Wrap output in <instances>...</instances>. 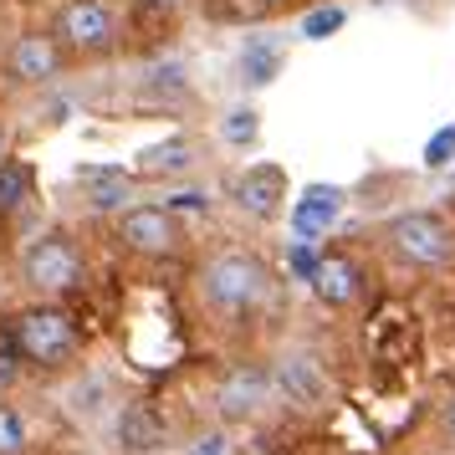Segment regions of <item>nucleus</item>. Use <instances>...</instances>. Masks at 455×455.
Wrapping results in <instances>:
<instances>
[{
	"label": "nucleus",
	"instance_id": "dca6fc26",
	"mask_svg": "<svg viewBox=\"0 0 455 455\" xmlns=\"http://www.w3.org/2000/svg\"><path fill=\"white\" fill-rule=\"evenodd\" d=\"M276 72H282V46L271 42V36H251L246 52H241V77H246V87L276 83Z\"/></svg>",
	"mask_w": 455,
	"mask_h": 455
},
{
	"label": "nucleus",
	"instance_id": "f257e3e1",
	"mask_svg": "<svg viewBox=\"0 0 455 455\" xmlns=\"http://www.w3.org/2000/svg\"><path fill=\"white\" fill-rule=\"evenodd\" d=\"M271 291V276L267 267L246 256V251H220V256H210L205 271H200V297H205L215 312H226V317H241V312H256L267 302Z\"/></svg>",
	"mask_w": 455,
	"mask_h": 455
},
{
	"label": "nucleus",
	"instance_id": "f03ea898",
	"mask_svg": "<svg viewBox=\"0 0 455 455\" xmlns=\"http://www.w3.org/2000/svg\"><path fill=\"white\" fill-rule=\"evenodd\" d=\"M389 251L404 261V267L435 271V267L451 261L455 230L445 226V215H435V210H404V215L389 220Z\"/></svg>",
	"mask_w": 455,
	"mask_h": 455
},
{
	"label": "nucleus",
	"instance_id": "a878e982",
	"mask_svg": "<svg viewBox=\"0 0 455 455\" xmlns=\"http://www.w3.org/2000/svg\"><path fill=\"white\" fill-rule=\"evenodd\" d=\"M0 363H5V358H0ZM5 384H11V369H0V389H5Z\"/></svg>",
	"mask_w": 455,
	"mask_h": 455
},
{
	"label": "nucleus",
	"instance_id": "412c9836",
	"mask_svg": "<svg viewBox=\"0 0 455 455\" xmlns=\"http://www.w3.org/2000/svg\"><path fill=\"white\" fill-rule=\"evenodd\" d=\"M451 159H455V124L451 128H435L430 144H425V164H430V169H445Z\"/></svg>",
	"mask_w": 455,
	"mask_h": 455
},
{
	"label": "nucleus",
	"instance_id": "cd10ccee",
	"mask_svg": "<svg viewBox=\"0 0 455 455\" xmlns=\"http://www.w3.org/2000/svg\"><path fill=\"white\" fill-rule=\"evenodd\" d=\"M0 159H5V139H0Z\"/></svg>",
	"mask_w": 455,
	"mask_h": 455
},
{
	"label": "nucleus",
	"instance_id": "9b49d317",
	"mask_svg": "<svg viewBox=\"0 0 455 455\" xmlns=\"http://www.w3.org/2000/svg\"><path fill=\"white\" fill-rule=\"evenodd\" d=\"M57 67H62V57H57V42L52 36H21V42L11 46V77L26 87H42L57 77Z\"/></svg>",
	"mask_w": 455,
	"mask_h": 455
},
{
	"label": "nucleus",
	"instance_id": "6ab92c4d",
	"mask_svg": "<svg viewBox=\"0 0 455 455\" xmlns=\"http://www.w3.org/2000/svg\"><path fill=\"white\" fill-rule=\"evenodd\" d=\"M26 189H31V174H26V164H16V159H0V215L21 210Z\"/></svg>",
	"mask_w": 455,
	"mask_h": 455
},
{
	"label": "nucleus",
	"instance_id": "1a4fd4ad",
	"mask_svg": "<svg viewBox=\"0 0 455 455\" xmlns=\"http://www.w3.org/2000/svg\"><path fill=\"white\" fill-rule=\"evenodd\" d=\"M271 384L287 394L297 410H312V404H323V399H328V373H323V363H317V358H307V353H291V358H282V363H276V373H271Z\"/></svg>",
	"mask_w": 455,
	"mask_h": 455
},
{
	"label": "nucleus",
	"instance_id": "b1692460",
	"mask_svg": "<svg viewBox=\"0 0 455 455\" xmlns=\"http://www.w3.org/2000/svg\"><path fill=\"white\" fill-rule=\"evenodd\" d=\"M205 205H210L205 195H174V205L169 210H205Z\"/></svg>",
	"mask_w": 455,
	"mask_h": 455
},
{
	"label": "nucleus",
	"instance_id": "4468645a",
	"mask_svg": "<svg viewBox=\"0 0 455 455\" xmlns=\"http://www.w3.org/2000/svg\"><path fill=\"white\" fill-rule=\"evenodd\" d=\"M118 440H124V451H159L164 445V425H159V414L148 410V404H124Z\"/></svg>",
	"mask_w": 455,
	"mask_h": 455
},
{
	"label": "nucleus",
	"instance_id": "39448f33",
	"mask_svg": "<svg viewBox=\"0 0 455 455\" xmlns=\"http://www.w3.org/2000/svg\"><path fill=\"white\" fill-rule=\"evenodd\" d=\"M57 36L77 52H108L118 36V16L108 11L103 0H72L62 16H57Z\"/></svg>",
	"mask_w": 455,
	"mask_h": 455
},
{
	"label": "nucleus",
	"instance_id": "0eeeda50",
	"mask_svg": "<svg viewBox=\"0 0 455 455\" xmlns=\"http://www.w3.org/2000/svg\"><path fill=\"white\" fill-rule=\"evenodd\" d=\"M271 394V373L261 363H241V369H230L220 379V389H215V410L226 414V419H251V414L267 404Z\"/></svg>",
	"mask_w": 455,
	"mask_h": 455
},
{
	"label": "nucleus",
	"instance_id": "ddd939ff",
	"mask_svg": "<svg viewBox=\"0 0 455 455\" xmlns=\"http://www.w3.org/2000/svg\"><path fill=\"white\" fill-rule=\"evenodd\" d=\"M77 185L87 189V205L92 210H124L133 174L128 169H113V164H87V169H77Z\"/></svg>",
	"mask_w": 455,
	"mask_h": 455
},
{
	"label": "nucleus",
	"instance_id": "423d86ee",
	"mask_svg": "<svg viewBox=\"0 0 455 455\" xmlns=\"http://www.w3.org/2000/svg\"><path fill=\"white\" fill-rule=\"evenodd\" d=\"M124 246L139 256H169L180 246V220L169 205H133L124 210Z\"/></svg>",
	"mask_w": 455,
	"mask_h": 455
},
{
	"label": "nucleus",
	"instance_id": "bb28decb",
	"mask_svg": "<svg viewBox=\"0 0 455 455\" xmlns=\"http://www.w3.org/2000/svg\"><path fill=\"white\" fill-rule=\"evenodd\" d=\"M154 5H174V0H154Z\"/></svg>",
	"mask_w": 455,
	"mask_h": 455
},
{
	"label": "nucleus",
	"instance_id": "aec40b11",
	"mask_svg": "<svg viewBox=\"0 0 455 455\" xmlns=\"http://www.w3.org/2000/svg\"><path fill=\"white\" fill-rule=\"evenodd\" d=\"M26 451V419L11 404H0V455H21Z\"/></svg>",
	"mask_w": 455,
	"mask_h": 455
},
{
	"label": "nucleus",
	"instance_id": "9d476101",
	"mask_svg": "<svg viewBox=\"0 0 455 455\" xmlns=\"http://www.w3.org/2000/svg\"><path fill=\"white\" fill-rule=\"evenodd\" d=\"M338 210H343V189L338 185H307L302 200L291 205V235L297 241H317L338 220Z\"/></svg>",
	"mask_w": 455,
	"mask_h": 455
},
{
	"label": "nucleus",
	"instance_id": "f3484780",
	"mask_svg": "<svg viewBox=\"0 0 455 455\" xmlns=\"http://www.w3.org/2000/svg\"><path fill=\"white\" fill-rule=\"evenodd\" d=\"M256 133H261V113H256V108H230L226 118H220V139H226L230 148H251Z\"/></svg>",
	"mask_w": 455,
	"mask_h": 455
},
{
	"label": "nucleus",
	"instance_id": "4be33fe9",
	"mask_svg": "<svg viewBox=\"0 0 455 455\" xmlns=\"http://www.w3.org/2000/svg\"><path fill=\"white\" fill-rule=\"evenodd\" d=\"M287 261H291V276L297 282H312V271H317V251H312V241H291V251H287Z\"/></svg>",
	"mask_w": 455,
	"mask_h": 455
},
{
	"label": "nucleus",
	"instance_id": "f8f14e48",
	"mask_svg": "<svg viewBox=\"0 0 455 455\" xmlns=\"http://www.w3.org/2000/svg\"><path fill=\"white\" fill-rule=\"evenodd\" d=\"M312 291L328 307H348V302H358V291H363V271L353 267L348 256H323L317 271H312Z\"/></svg>",
	"mask_w": 455,
	"mask_h": 455
},
{
	"label": "nucleus",
	"instance_id": "6e6552de",
	"mask_svg": "<svg viewBox=\"0 0 455 455\" xmlns=\"http://www.w3.org/2000/svg\"><path fill=\"white\" fill-rule=\"evenodd\" d=\"M282 200H287V174L276 164H256L235 180V205L246 215H256V220H276Z\"/></svg>",
	"mask_w": 455,
	"mask_h": 455
},
{
	"label": "nucleus",
	"instance_id": "7ed1b4c3",
	"mask_svg": "<svg viewBox=\"0 0 455 455\" xmlns=\"http://www.w3.org/2000/svg\"><path fill=\"white\" fill-rule=\"evenodd\" d=\"M16 348L31 358V363H42V369H62L77 358V328H72V317L57 307H26L21 323H16Z\"/></svg>",
	"mask_w": 455,
	"mask_h": 455
},
{
	"label": "nucleus",
	"instance_id": "20e7f679",
	"mask_svg": "<svg viewBox=\"0 0 455 455\" xmlns=\"http://www.w3.org/2000/svg\"><path fill=\"white\" fill-rule=\"evenodd\" d=\"M21 271L36 291H72L87 276L83 256H77V246H72L67 235H42V241H31L26 256H21Z\"/></svg>",
	"mask_w": 455,
	"mask_h": 455
},
{
	"label": "nucleus",
	"instance_id": "5701e85b",
	"mask_svg": "<svg viewBox=\"0 0 455 455\" xmlns=\"http://www.w3.org/2000/svg\"><path fill=\"white\" fill-rule=\"evenodd\" d=\"M189 455H226V435H220V430L200 435V440H195V445H189Z\"/></svg>",
	"mask_w": 455,
	"mask_h": 455
},
{
	"label": "nucleus",
	"instance_id": "a211bd4d",
	"mask_svg": "<svg viewBox=\"0 0 455 455\" xmlns=\"http://www.w3.org/2000/svg\"><path fill=\"white\" fill-rule=\"evenodd\" d=\"M343 26H348V11H343V5H312L307 16H302V36H307V42H328Z\"/></svg>",
	"mask_w": 455,
	"mask_h": 455
},
{
	"label": "nucleus",
	"instance_id": "393cba45",
	"mask_svg": "<svg viewBox=\"0 0 455 455\" xmlns=\"http://www.w3.org/2000/svg\"><path fill=\"white\" fill-rule=\"evenodd\" d=\"M445 435H451V440H455V399H451V404H445Z\"/></svg>",
	"mask_w": 455,
	"mask_h": 455
},
{
	"label": "nucleus",
	"instance_id": "2eb2a0df",
	"mask_svg": "<svg viewBox=\"0 0 455 455\" xmlns=\"http://www.w3.org/2000/svg\"><path fill=\"white\" fill-rule=\"evenodd\" d=\"M195 164V144L189 139H169V144H154L139 154V164H133V174H144V180H159V174H185V169Z\"/></svg>",
	"mask_w": 455,
	"mask_h": 455
}]
</instances>
